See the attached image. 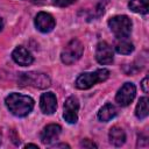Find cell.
<instances>
[{
    "instance_id": "cell-10",
    "label": "cell",
    "mask_w": 149,
    "mask_h": 149,
    "mask_svg": "<svg viewBox=\"0 0 149 149\" xmlns=\"http://www.w3.org/2000/svg\"><path fill=\"white\" fill-rule=\"evenodd\" d=\"M61 126L56 125V123H50L48 126H45L43 128V130L41 132V142L44 144H51L54 141H56L61 134Z\"/></svg>"
},
{
    "instance_id": "cell-20",
    "label": "cell",
    "mask_w": 149,
    "mask_h": 149,
    "mask_svg": "<svg viewBox=\"0 0 149 149\" xmlns=\"http://www.w3.org/2000/svg\"><path fill=\"white\" fill-rule=\"evenodd\" d=\"M141 86H142V90H143V92L144 93H147L148 92V78L146 77L143 80H142V83H141Z\"/></svg>"
},
{
    "instance_id": "cell-5",
    "label": "cell",
    "mask_w": 149,
    "mask_h": 149,
    "mask_svg": "<svg viewBox=\"0 0 149 149\" xmlns=\"http://www.w3.org/2000/svg\"><path fill=\"white\" fill-rule=\"evenodd\" d=\"M19 83L20 85L24 86H33L36 88H47L50 86V78L48 74L43 73V72H27V73H22L19 78Z\"/></svg>"
},
{
    "instance_id": "cell-12",
    "label": "cell",
    "mask_w": 149,
    "mask_h": 149,
    "mask_svg": "<svg viewBox=\"0 0 149 149\" xmlns=\"http://www.w3.org/2000/svg\"><path fill=\"white\" fill-rule=\"evenodd\" d=\"M12 58L14 62L21 66H28L34 62V57L30 54L29 50H27L23 47H17L12 52Z\"/></svg>"
},
{
    "instance_id": "cell-17",
    "label": "cell",
    "mask_w": 149,
    "mask_h": 149,
    "mask_svg": "<svg viewBox=\"0 0 149 149\" xmlns=\"http://www.w3.org/2000/svg\"><path fill=\"white\" fill-rule=\"evenodd\" d=\"M148 98L147 97H143V98H140L137 105H136V108H135V115L139 118V119H144L148 116Z\"/></svg>"
},
{
    "instance_id": "cell-14",
    "label": "cell",
    "mask_w": 149,
    "mask_h": 149,
    "mask_svg": "<svg viewBox=\"0 0 149 149\" xmlns=\"http://www.w3.org/2000/svg\"><path fill=\"white\" fill-rule=\"evenodd\" d=\"M115 115H116V108L112 104H106L98 112V119L102 122H107V121L112 120Z\"/></svg>"
},
{
    "instance_id": "cell-19",
    "label": "cell",
    "mask_w": 149,
    "mask_h": 149,
    "mask_svg": "<svg viewBox=\"0 0 149 149\" xmlns=\"http://www.w3.org/2000/svg\"><path fill=\"white\" fill-rule=\"evenodd\" d=\"M80 146L84 147V148H97V144L93 143V142H91L90 140H83L81 143H80Z\"/></svg>"
},
{
    "instance_id": "cell-8",
    "label": "cell",
    "mask_w": 149,
    "mask_h": 149,
    "mask_svg": "<svg viewBox=\"0 0 149 149\" xmlns=\"http://www.w3.org/2000/svg\"><path fill=\"white\" fill-rule=\"evenodd\" d=\"M113 57H114V52L112 47L102 41L99 42L97 44V49H95V58L98 61V63L105 65V64H111L113 62Z\"/></svg>"
},
{
    "instance_id": "cell-23",
    "label": "cell",
    "mask_w": 149,
    "mask_h": 149,
    "mask_svg": "<svg viewBox=\"0 0 149 149\" xmlns=\"http://www.w3.org/2000/svg\"><path fill=\"white\" fill-rule=\"evenodd\" d=\"M2 28H3V21H2V19L0 17V31L2 30Z\"/></svg>"
},
{
    "instance_id": "cell-18",
    "label": "cell",
    "mask_w": 149,
    "mask_h": 149,
    "mask_svg": "<svg viewBox=\"0 0 149 149\" xmlns=\"http://www.w3.org/2000/svg\"><path fill=\"white\" fill-rule=\"evenodd\" d=\"M74 1H77V0H54V2L59 7H66L71 3H73Z\"/></svg>"
},
{
    "instance_id": "cell-2",
    "label": "cell",
    "mask_w": 149,
    "mask_h": 149,
    "mask_svg": "<svg viewBox=\"0 0 149 149\" xmlns=\"http://www.w3.org/2000/svg\"><path fill=\"white\" fill-rule=\"evenodd\" d=\"M109 77V71L107 69H99L94 72L81 73L76 80V87L79 90H87L95 85L97 83L105 81Z\"/></svg>"
},
{
    "instance_id": "cell-9",
    "label": "cell",
    "mask_w": 149,
    "mask_h": 149,
    "mask_svg": "<svg viewBox=\"0 0 149 149\" xmlns=\"http://www.w3.org/2000/svg\"><path fill=\"white\" fill-rule=\"evenodd\" d=\"M35 26L37 30H40L41 33H49L55 28L56 21L51 14L45 12H40L35 16Z\"/></svg>"
},
{
    "instance_id": "cell-22",
    "label": "cell",
    "mask_w": 149,
    "mask_h": 149,
    "mask_svg": "<svg viewBox=\"0 0 149 149\" xmlns=\"http://www.w3.org/2000/svg\"><path fill=\"white\" fill-rule=\"evenodd\" d=\"M24 148H36V149H38V147L36 146V144H33V143H29V144H26V147Z\"/></svg>"
},
{
    "instance_id": "cell-7",
    "label": "cell",
    "mask_w": 149,
    "mask_h": 149,
    "mask_svg": "<svg viewBox=\"0 0 149 149\" xmlns=\"http://www.w3.org/2000/svg\"><path fill=\"white\" fill-rule=\"evenodd\" d=\"M79 101L76 97H69L64 102L63 118L68 123H76L78 120Z\"/></svg>"
},
{
    "instance_id": "cell-4",
    "label": "cell",
    "mask_w": 149,
    "mask_h": 149,
    "mask_svg": "<svg viewBox=\"0 0 149 149\" xmlns=\"http://www.w3.org/2000/svg\"><path fill=\"white\" fill-rule=\"evenodd\" d=\"M108 26L116 38L128 37L132 31V21L126 15H116L108 20Z\"/></svg>"
},
{
    "instance_id": "cell-13",
    "label": "cell",
    "mask_w": 149,
    "mask_h": 149,
    "mask_svg": "<svg viewBox=\"0 0 149 149\" xmlns=\"http://www.w3.org/2000/svg\"><path fill=\"white\" fill-rule=\"evenodd\" d=\"M108 136H109V142H111L113 146H115V147L122 146V144L125 143V141H126V133H125V130H123L121 127H119V126L112 127L111 130H109Z\"/></svg>"
},
{
    "instance_id": "cell-16",
    "label": "cell",
    "mask_w": 149,
    "mask_h": 149,
    "mask_svg": "<svg viewBox=\"0 0 149 149\" xmlns=\"http://www.w3.org/2000/svg\"><path fill=\"white\" fill-rule=\"evenodd\" d=\"M115 50L119 54L129 55L134 50V45L129 40H127V37H122V38H118L115 43Z\"/></svg>"
},
{
    "instance_id": "cell-3",
    "label": "cell",
    "mask_w": 149,
    "mask_h": 149,
    "mask_svg": "<svg viewBox=\"0 0 149 149\" xmlns=\"http://www.w3.org/2000/svg\"><path fill=\"white\" fill-rule=\"evenodd\" d=\"M84 51V45L78 38H72L68 42V44L63 48L61 54V59L64 64L71 65L74 62H77Z\"/></svg>"
},
{
    "instance_id": "cell-24",
    "label": "cell",
    "mask_w": 149,
    "mask_h": 149,
    "mask_svg": "<svg viewBox=\"0 0 149 149\" xmlns=\"http://www.w3.org/2000/svg\"><path fill=\"white\" fill-rule=\"evenodd\" d=\"M0 143H1V137H0Z\"/></svg>"
},
{
    "instance_id": "cell-15",
    "label": "cell",
    "mask_w": 149,
    "mask_h": 149,
    "mask_svg": "<svg viewBox=\"0 0 149 149\" xmlns=\"http://www.w3.org/2000/svg\"><path fill=\"white\" fill-rule=\"evenodd\" d=\"M128 6L134 13L147 14L149 10V0H130Z\"/></svg>"
},
{
    "instance_id": "cell-6",
    "label": "cell",
    "mask_w": 149,
    "mask_h": 149,
    "mask_svg": "<svg viewBox=\"0 0 149 149\" xmlns=\"http://www.w3.org/2000/svg\"><path fill=\"white\" fill-rule=\"evenodd\" d=\"M136 87L132 83H125L115 95V100L120 106H128L135 98Z\"/></svg>"
},
{
    "instance_id": "cell-11",
    "label": "cell",
    "mask_w": 149,
    "mask_h": 149,
    "mask_svg": "<svg viewBox=\"0 0 149 149\" xmlns=\"http://www.w3.org/2000/svg\"><path fill=\"white\" fill-rule=\"evenodd\" d=\"M40 107L44 114H54L57 108V99L52 92H47L41 95Z\"/></svg>"
},
{
    "instance_id": "cell-21",
    "label": "cell",
    "mask_w": 149,
    "mask_h": 149,
    "mask_svg": "<svg viewBox=\"0 0 149 149\" xmlns=\"http://www.w3.org/2000/svg\"><path fill=\"white\" fill-rule=\"evenodd\" d=\"M27 1H30L33 3H43L45 0H27Z\"/></svg>"
},
{
    "instance_id": "cell-1",
    "label": "cell",
    "mask_w": 149,
    "mask_h": 149,
    "mask_svg": "<svg viewBox=\"0 0 149 149\" xmlns=\"http://www.w3.org/2000/svg\"><path fill=\"white\" fill-rule=\"evenodd\" d=\"M6 106L15 116H26L34 108V100L28 95L20 93H10L5 99Z\"/></svg>"
}]
</instances>
